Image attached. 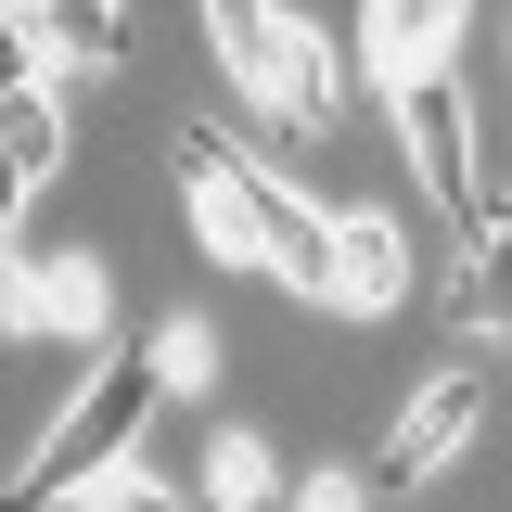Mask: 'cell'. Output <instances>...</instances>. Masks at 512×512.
Wrapping results in <instances>:
<instances>
[{
  "label": "cell",
  "mask_w": 512,
  "mask_h": 512,
  "mask_svg": "<svg viewBox=\"0 0 512 512\" xmlns=\"http://www.w3.org/2000/svg\"><path fill=\"white\" fill-rule=\"evenodd\" d=\"M372 487H384V474H346V461H320V474H295V500H308V512H346V500H372Z\"/></svg>",
  "instance_id": "obj_17"
},
{
  "label": "cell",
  "mask_w": 512,
  "mask_h": 512,
  "mask_svg": "<svg viewBox=\"0 0 512 512\" xmlns=\"http://www.w3.org/2000/svg\"><path fill=\"white\" fill-rule=\"evenodd\" d=\"M333 103H346V52L282 13V39H269V116L282 128H333Z\"/></svg>",
  "instance_id": "obj_9"
},
{
  "label": "cell",
  "mask_w": 512,
  "mask_h": 512,
  "mask_svg": "<svg viewBox=\"0 0 512 512\" xmlns=\"http://www.w3.org/2000/svg\"><path fill=\"white\" fill-rule=\"evenodd\" d=\"M64 167V90L52 64L13 52V90H0V244H26V192Z\"/></svg>",
  "instance_id": "obj_4"
},
{
  "label": "cell",
  "mask_w": 512,
  "mask_h": 512,
  "mask_svg": "<svg viewBox=\"0 0 512 512\" xmlns=\"http://www.w3.org/2000/svg\"><path fill=\"white\" fill-rule=\"evenodd\" d=\"M461 26H474V0H359V52H372V77H423V64H448Z\"/></svg>",
  "instance_id": "obj_8"
},
{
  "label": "cell",
  "mask_w": 512,
  "mask_h": 512,
  "mask_svg": "<svg viewBox=\"0 0 512 512\" xmlns=\"http://www.w3.org/2000/svg\"><path fill=\"white\" fill-rule=\"evenodd\" d=\"M154 397H167V359H154V346H141V359H103V372L52 410V436H39V461H26V474H13V500H77L103 461H128V448H141Z\"/></svg>",
  "instance_id": "obj_1"
},
{
  "label": "cell",
  "mask_w": 512,
  "mask_h": 512,
  "mask_svg": "<svg viewBox=\"0 0 512 512\" xmlns=\"http://www.w3.org/2000/svg\"><path fill=\"white\" fill-rule=\"evenodd\" d=\"M205 500H231V512H256V500H295V487L269 474V448H256V436H218V448H205Z\"/></svg>",
  "instance_id": "obj_14"
},
{
  "label": "cell",
  "mask_w": 512,
  "mask_h": 512,
  "mask_svg": "<svg viewBox=\"0 0 512 512\" xmlns=\"http://www.w3.org/2000/svg\"><path fill=\"white\" fill-rule=\"evenodd\" d=\"M384 103H397V154H410V180L436 192L461 231H487V180H474V103H461V77H448V64L384 77Z\"/></svg>",
  "instance_id": "obj_2"
},
{
  "label": "cell",
  "mask_w": 512,
  "mask_h": 512,
  "mask_svg": "<svg viewBox=\"0 0 512 512\" xmlns=\"http://www.w3.org/2000/svg\"><path fill=\"white\" fill-rule=\"evenodd\" d=\"M474 423H487V397H474V372H436L423 384V397H410V410H397V436H384V487H436L448 461H461V448H474Z\"/></svg>",
  "instance_id": "obj_5"
},
{
  "label": "cell",
  "mask_w": 512,
  "mask_h": 512,
  "mask_svg": "<svg viewBox=\"0 0 512 512\" xmlns=\"http://www.w3.org/2000/svg\"><path fill=\"white\" fill-rule=\"evenodd\" d=\"M205 26H218V64H231V90L269 116V39H282V13H269V0H205Z\"/></svg>",
  "instance_id": "obj_13"
},
{
  "label": "cell",
  "mask_w": 512,
  "mask_h": 512,
  "mask_svg": "<svg viewBox=\"0 0 512 512\" xmlns=\"http://www.w3.org/2000/svg\"><path fill=\"white\" fill-rule=\"evenodd\" d=\"M180 205L218 269H269V167H244L218 128H180Z\"/></svg>",
  "instance_id": "obj_3"
},
{
  "label": "cell",
  "mask_w": 512,
  "mask_h": 512,
  "mask_svg": "<svg viewBox=\"0 0 512 512\" xmlns=\"http://www.w3.org/2000/svg\"><path fill=\"white\" fill-rule=\"evenodd\" d=\"M77 500H116V512H141V500H167V474H154V461L128 448V461H103V474H90Z\"/></svg>",
  "instance_id": "obj_16"
},
{
  "label": "cell",
  "mask_w": 512,
  "mask_h": 512,
  "mask_svg": "<svg viewBox=\"0 0 512 512\" xmlns=\"http://www.w3.org/2000/svg\"><path fill=\"white\" fill-rule=\"evenodd\" d=\"M269 282H295V295L333 308V218H320L295 180H269Z\"/></svg>",
  "instance_id": "obj_11"
},
{
  "label": "cell",
  "mask_w": 512,
  "mask_h": 512,
  "mask_svg": "<svg viewBox=\"0 0 512 512\" xmlns=\"http://www.w3.org/2000/svg\"><path fill=\"white\" fill-rule=\"evenodd\" d=\"M487 218H500V231H512V192H487Z\"/></svg>",
  "instance_id": "obj_18"
},
{
  "label": "cell",
  "mask_w": 512,
  "mask_h": 512,
  "mask_svg": "<svg viewBox=\"0 0 512 512\" xmlns=\"http://www.w3.org/2000/svg\"><path fill=\"white\" fill-rule=\"evenodd\" d=\"M410 295V231L397 218H333V308H397Z\"/></svg>",
  "instance_id": "obj_10"
},
{
  "label": "cell",
  "mask_w": 512,
  "mask_h": 512,
  "mask_svg": "<svg viewBox=\"0 0 512 512\" xmlns=\"http://www.w3.org/2000/svg\"><path fill=\"white\" fill-rule=\"evenodd\" d=\"M154 359H167V397H192V384L218 372V333H205V320H167V333H154Z\"/></svg>",
  "instance_id": "obj_15"
},
{
  "label": "cell",
  "mask_w": 512,
  "mask_h": 512,
  "mask_svg": "<svg viewBox=\"0 0 512 512\" xmlns=\"http://www.w3.org/2000/svg\"><path fill=\"white\" fill-rule=\"evenodd\" d=\"M13 256V320H26V333H64V346H90V333H103V308H116V295H103V269H90V256H26V244H0Z\"/></svg>",
  "instance_id": "obj_7"
},
{
  "label": "cell",
  "mask_w": 512,
  "mask_h": 512,
  "mask_svg": "<svg viewBox=\"0 0 512 512\" xmlns=\"http://www.w3.org/2000/svg\"><path fill=\"white\" fill-rule=\"evenodd\" d=\"M13 52L52 77H103L128 52V0H13Z\"/></svg>",
  "instance_id": "obj_6"
},
{
  "label": "cell",
  "mask_w": 512,
  "mask_h": 512,
  "mask_svg": "<svg viewBox=\"0 0 512 512\" xmlns=\"http://www.w3.org/2000/svg\"><path fill=\"white\" fill-rule=\"evenodd\" d=\"M448 333H461V346H474V333H512V231L500 218L474 231L461 269H448Z\"/></svg>",
  "instance_id": "obj_12"
}]
</instances>
